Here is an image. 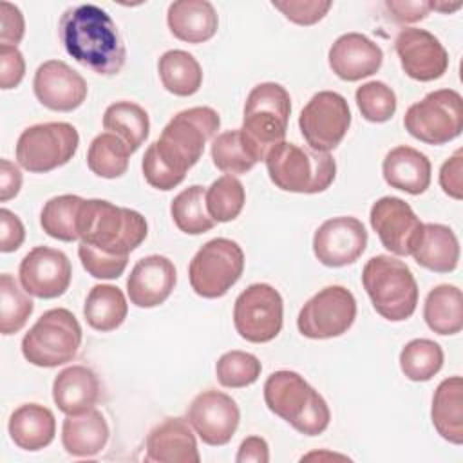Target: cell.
<instances>
[{"label":"cell","mask_w":463,"mask_h":463,"mask_svg":"<svg viewBox=\"0 0 463 463\" xmlns=\"http://www.w3.org/2000/svg\"><path fill=\"white\" fill-rule=\"evenodd\" d=\"M60 40L69 56L101 76L118 74L127 60V49L110 14L94 5L69 7L58 24Z\"/></svg>","instance_id":"obj_1"},{"label":"cell","mask_w":463,"mask_h":463,"mask_svg":"<svg viewBox=\"0 0 463 463\" xmlns=\"http://www.w3.org/2000/svg\"><path fill=\"white\" fill-rule=\"evenodd\" d=\"M148 233L145 217L130 208L116 206L105 199H85L78 213L81 242L109 253L128 255Z\"/></svg>","instance_id":"obj_2"},{"label":"cell","mask_w":463,"mask_h":463,"mask_svg":"<svg viewBox=\"0 0 463 463\" xmlns=\"http://www.w3.org/2000/svg\"><path fill=\"white\" fill-rule=\"evenodd\" d=\"M264 402L275 416L306 436L322 434L331 421L324 396L295 371L271 373L264 383Z\"/></svg>","instance_id":"obj_3"},{"label":"cell","mask_w":463,"mask_h":463,"mask_svg":"<svg viewBox=\"0 0 463 463\" xmlns=\"http://www.w3.org/2000/svg\"><path fill=\"white\" fill-rule=\"evenodd\" d=\"M221 118L212 107H192L177 112L152 143L157 157L179 177L201 159L204 145L217 134Z\"/></svg>","instance_id":"obj_4"},{"label":"cell","mask_w":463,"mask_h":463,"mask_svg":"<svg viewBox=\"0 0 463 463\" xmlns=\"http://www.w3.org/2000/svg\"><path fill=\"white\" fill-rule=\"evenodd\" d=\"M271 183L293 194H318L327 190L336 175V163L329 152H318L297 143L280 141L266 154Z\"/></svg>","instance_id":"obj_5"},{"label":"cell","mask_w":463,"mask_h":463,"mask_svg":"<svg viewBox=\"0 0 463 463\" xmlns=\"http://www.w3.org/2000/svg\"><path fill=\"white\" fill-rule=\"evenodd\" d=\"M362 284L378 315L391 322L407 320L418 306V284L403 260L391 255L371 257L362 271Z\"/></svg>","instance_id":"obj_6"},{"label":"cell","mask_w":463,"mask_h":463,"mask_svg":"<svg viewBox=\"0 0 463 463\" xmlns=\"http://www.w3.org/2000/svg\"><path fill=\"white\" fill-rule=\"evenodd\" d=\"M291 114L289 92L275 81L255 85L244 103L242 134L255 150L259 161L266 159L269 148L284 141Z\"/></svg>","instance_id":"obj_7"},{"label":"cell","mask_w":463,"mask_h":463,"mask_svg":"<svg viewBox=\"0 0 463 463\" xmlns=\"http://www.w3.org/2000/svg\"><path fill=\"white\" fill-rule=\"evenodd\" d=\"M81 326L65 307L45 311L22 338L24 358L38 367H58L71 362L81 345Z\"/></svg>","instance_id":"obj_8"},{"label":"cell","mask_w":463,"mask_h":463,"mask_svg":"<svg viewBox=\"0 0 463 463\" xmlns=\"http://www.w3.org/2000/svg\"><path fill=\"white\" fill-rule=\"evenodd\" d=\"M405 130L427 145H445L463 130V98L454 89L429 92L403 116Z\"/></svg>","instance_id":"obj_9"},{"label":"cell","mask_w":463,"mask_h":463,"mask_svg":"<svg viewBox=\"0 0 463 463\" xmlns=\"http://www.w3.org/2000/svg\"><path fill=\"white\" fill-rule=\"evenodd\" d=\"M244 271L242 248L226 237L203 244L188 266L192 289L203 298H219L241 279Z\"/></svg>","instance_id":"obj_10"},{"label":"cell","mask_w":463,"mask_h":463,"mask_svg":"<svg viewBox=\"0 0 463 463\" xmlns=\"http://www.w3.org/2000/svg\"><path fill=\"white\" fill-rule=\"evenodd\" d=\"M80 145V134L71 123L52 121L27 127L16 141V161L33 174L51 172L67 165Z\"/></svg>","instance_id":"obj_11"},{"label":"cell","mask_w":463,"mask_h":463,"mask_svg":"<svg viewBox=\"0 0 463 463\" xmlns=\"http://www.w3.org/2000/svg\"><path fill=\"white\" fill-rule=\"evenodd\" d=\"M280 293L264 282L248 286L235 300L233 324L241 338L251 344L271 342L282 329Z\"/></svg>","instance_id":"obj_12"},{"label":"cell","mask_w":463,"mask_h":463,"mask_svg":"<svg viewBox=\"0 0 463 463\" xmlns=\"http://www.w3.org/2000/svg\"><path fill=\"white\" fill-rule=\"evenodd\" d=\"M356 300L344 286H327L315 293L297 317L298 331L313 340L335 338L353 326Z\"/></svg>","instance_id":"obj_13"},{"label":"cell","mask_w":463,"mask_h":463,"mask_svg":"<svg viewBox=\"0 0 463 463\" xmlns=\"http://www.w3.org/2000/svg\"><path fill=\"white\" fill-rule=\"evenodd\" d=\"M298 127L309 148L318 152L335 150L351 127V110L345 98L333 90L317 92L302 109Z\"/></svg>","instance_id":"obj_14"},{"label":"cell","mask_w":463,"mask_h":463,"mask_svg":"<svg viewBox=\"0 0 463 463\" xmlns=\"http://www.w3.org/2000/svg\"><path fill=\"white\" fill-rule=\"evenodd\" d=\"M369 221L382 246L400 257H407L414 251L423 232V222L411 204L392 195L380 197L371 206Z\"/></svg>","instance_id":"obj_15"},{"label":"cell","mask_w":463,"mask_h":463,"mask_svg":"<svg viewBox=\"0 0 463 463\" xmlns=\"http://www.w3.org/2000/svg\"><path fill=\"white\" fill-rule=\"evenodd\" d=\"M186 420L203 443L221 447L233 438L241 421V411L232 396L208 389L192 400Z\"/></svg>","instance_id":"obj_16"},{"label":"cell","mask_w":463,"mask_h":463,"mask_svg":"<svg viewBox=\"0 0 463 463\" xmlns=\"http://www.w3.org/2000/svg\"><path fill=\"white\" fill-rule=\"evenodd\" d=\"M18 277L22 288L38 298L61 297L72 279V266L67 255L49 246L33 248L20 262Z\"/></svg>","instance_id":"obj_17"},{"label":"cell","mask_w":463,"mask_h":463,"mask_svg":"<svg viewBox=\"0 0 463 463\" xmlns=\"http://www.w3.org/2000/svg\"><path fill=\"white\" fill-rule=\"evenodd\" d=\"M367 246V232L362 221L340 215L324 221L313 235V253L324 266L342 268L360 259Z\"/></svg>","instance_id":"obj_18"},{"label":"cell","mask_w":463,"mask_h":463,"mask_svg":"<svg viewBox=\"0 0 463 463\" xmlns=\"http://www.w3.org/2000/svg\"><path fill=\"white\" fill-rule=\"evenodd\" d=\"M403 72L416 81H434L449 69V52L429 31L405 27L394 40Z\"/></svg>","instance_id":"obj_19"},{"label":"cell","mask_w":463,"mask_h":463,"mask_svg":"<svg viewBox=\"0 0 463 463\" xmlns=\"http://www.w3.org/2000/svg\"><path fill=\"white\" fill-rule=\"evenodd\" d=\"M33 89L38 101L56 112H71L87 98L85 78L61 60L43 61L34 72Z\"/></svg>","instance_id":"obj_20"},{"label":"cell","mask_w":463,"mask_h":463,"mask_svg":"<svg viewBox=\"0 0 463 463\" xmlns=\"http://www.w3.org/2000/svg\"><path fill=\"white\" fill-rule=\"evenodd\" d=\"M177 271L165 255H148L139 259L127 279V293L137 307H156L174 291Z\"/></svg>","instance_id":"obj_21"},{"label":"cell","mask_w":463,"mask_h":463,"mask_svg":"<svg viewBox=\"0 0 463 463\" xmlns=\"http://www.w3.org/2000/svg\"><path fill=\"white\" fill-rule=\"evenodd\" d=\"M327 61L331 71L344 81H358L378 72L383 52L378 43L362 33H345L329 47Z\"/></svg>","instance_id":"obj_22"},{"label":"cell","mask_w":463,"mask_h":463,"mask_svg":"<svg viewBox=\"0 0 463 463\" xmlns=\"http://www.w3.org/2000/svg\"><path fill=\"white\" fill-rule=\"evenodd\" d=\"M195 434L184 418H165L146 436V461L199 463Z\"/></svg>","instance_id":"obj_23"},{"label":"cell","mask_w":463,"mask_h":463,"mask_svg":"<svg viewBox=\"0 0 463 463\" xmlns=\"http://www.w3.org/2000/svg\"><path fill=\"white\" fill-rule=\"evenodd\" d=\"M99 394V380L96 373L85 365H71L60 371L52 382V400L67 416L94 409Z\"/></svg>","instance_id":"obj_24"},{"label":"cell","mask_w":463,"mask_h":463,"mask_svg":"<svg viewBox=\"0 0 463 463\" xmlns=\"http://www.w3.org/2000/svg\"><path fill=\"white\" fill-rule=\"evenodd\" d=\"M429 157L407 145L394 146L387 152L382 163V174L391 188L407 192L411 195L423 194L430 184Z\"/></svg>","instance_id":"obj_25"},{"label":"cell","mask_w":463,"mask_h":463,"mask_svg":"<svg viewBox=\"0 0 463 463\" xmlns=\"http://www.w3.org/2000/svg\"><path fill=\"white\" fill-rule=\"evenodd\" d=\"M166 24L177 40L203 43L215 36L219 16L206 0H177L168 5Z\"/></svg>","instance_id":"obj_26"},{"label":"cell","mask_w":463,"mask_h":463,"mask_svg":"<svg viewBox=\"0 0 463 463\" xmlns=\"http://www.w3.org/2000/svg\"><path fill=\"white\" fill-rule=\"evenodd\" d=\"M109 434L110 430L105 416L99 411L90 409L63 420L61 445L71 456L90 458L105 449Z\"/></svg>","instance_id":"obj_27"},{"label":"cell","mask_w":463,"mask_h":463,"mask_svg":"<svg viewBox=\"0 0 463 463\" xmlns=\"http://www.w3.org/2000/svg\"><path fill=\"white\" fill-rule=\"evenodd\" d=\"M7 429L18 449L34 452L54 439L56 420L51 409L40 403H24L13 411Z\"/></svg>","instance_id":"obj_28"},{"label":"cell","mask_w":463,"mask_h":463,"mask_svg":"<svg viewBox=\"0 0 463 463\" xmlns=\"http://www.w3.org/2000/svg\"><path fill=\"white\" fill-rule=\"evenodd\" d=\"M411 255L425 269L436 273H450L458 268L459 242L449 226L427 222L423 224L420 242Z\"/></svg>","instance_id":"obj_29"},{"label":"cell","mask_w":463,"mask_h":463,"mask_svg":"<svg viewBox=\"0 0 463 463\" xmlns=\"http://www.w3.org/2000/svg\"><path fill=\"white\" fill-rule=\"evenodd\" d=\"M432 425L449 443H463V380L461 376L445 378L434 391Z\"/></svg>","instance_id":"obj_30"},{"label":"cell","mask_w":463,"mask_h":463,"mask_svg":"<svg viewBox=\"0 0 463 463\" xmlns=\"http://www.w3.org/2000/svg\"><path fill=\"white\" fill-rule=\"evenodd\" d=\"M423 318L430 331L438 335H456L463 329V297L452 284L432 288L423 304Z\"/></svg>","instance_id":"obj_31"},{"label":"cell","mask_w":463,"mask_h":463,"mask_svg":"<svg viewBox=\"0 0 463 463\" xmlns=\"http://www.w3.org/2000/svg\"><path fill=\"white\" fill-rule=\"evenodd\" d=\"M128 313V304L123 291L112 284L94 286L83 304V317L87 324L101 333L118 329Z\"/></svg>","instance_id":"obj_32"},{"label":"cell","mask_w":463,"mask_h":463,"mask_svg":"<svg viewBox=\"0 0 463 463\" xmlns=\"http://www.w3.org/2000/svg\"><path fill=\"white\" fill-rule=\"evenodd\" d=\"M157 72L163 87L175 96H192L203 85V69L194 54L172 49L161 54L157 61Z\"/></svg>","instance_id":"obj_33"},{"label":"cell","mask_w":463,"mask_h":463,"mask_svg":"<svg viewBox=\"0 0 463 463\" xmlns=\"http://www.w3.org/2000/svg\"><path fill=\"white\" fill-rule=\"evenodd\" d=\"M103 128L121 137L134 154L148 137L150 119L141 105L134 101H116L105 109Z\"/></svg>","instance_id":"obj_34"},{"label":"cell","mask_w":463,"mask_h":463,"mask_svg":"<svg viewBox=\"0 0 463 463\" xmlns=\"http://www.w3.org/2000/svg\"><path fill=\"white\" fill-rule=\"evenodd\" d=\"M213 165L226 175H239L250 172L259 157L241 128L221 132L212 141Z\"/></svg>","instance_id":"obj_35"},{"label":"cell","mask_w":463,"mask_h":463,"mask_svg":"<svg viewBox=\"0 0 463 463\" xmlns=\"http://www.w3.org/2000/svg\"><path fill=\"white\" fill-rule=\"evenodd\" d=\"M128 145L112 132L98 134L87 150V166L92 174L105 179L121 177L128 168Z\"/></svg>","instance_id":"obj_36"},{"label":"cell","mask_w":463,"mask_h":463,"mask_svg":"<svg viewBox=\"0 0 463 463\" xmlns=\"http://www.w3.org/2000/svg\"><path fill=\"white\" fill-rule=\"evenodd\" d=\"M170 215L175 226L188 235H201L215 226L206 210V190L201 184H192L179 192L170 204Z\"/></svg>","instance_id":"obj_37"},{"label":"cell","mask_w":463,"mask_h":463,"mask_svg":"<svg viewBox=\"0 0 463 463\" xmlns=\"http://www.w3.org/2000/svg\"><path fill=\"white\" fill-rule=\"evenodd\" d=\"M85 199L80 195H58L49 199L40 213V224L43 232L58 241L72 242L78 235V213Z\"/></svg>","instance_id":"obj_38"},{"label":"cell","mask_w":463,"mask_h":463,"mask_svg":"<svg viewBox=\"0 0 463 463\" xmlns=\"http://www.w3.org/2000/svg\"><path fill=\"white\" fill-rule=\"evenodd\" d=\"M443 349L429 338H414L400 353V369L412 382H427L439 373Z\"/></svg>","instance_id":"obj_39"},{"label":"cell","mask_w":463,"mask_h":463,"mask_svg":"<svg viewBox=\"0 0 463 463\" xmlns=\"http://www.w3.org/2000/svg\"><path fill=\"white\" fill-rule=\"evenodd\" d=\"M34 304L11 273L0 275V333H18L29 320Z\"/></svg>","instance_id":"obj_40"},{"label":"cell","mask_w":463,"mask_h":463,"mask_svg":"<svg viewBox=\"0 0 463 463\" xmlns=\"http://www.w3.org/2000/svg\"><path fill=\"white\" fill-rule=\"evenodd\" d=\"M246 192L235 175L215 179L206 190V210L215 222H230L244 208Z\"/></svg>","instance_id":"obj_41"},{"label":"cell","mask_w":463,"mask_h":463,"mask_svg":"<svg viewBox=\"0 0 463 463\" xmlns=\"http://www.w3.org/2000/svg\"><path fill=\"white\" fill-rule=\"evenodd\" d=\"M260 371V360L246 351H228L215 364L217 382L228 389H241L255 383Z\"/></svg>","instance_id":"obj_42"},{"label":"cell","mask_w":463,"mask_h":463,"mask_svg":"<svg viewBox=\"0 0 463 463\" xmlns=\"http://www.w3.org/2000/svg\"><path fill=\"white\" fill-rule=\"evenodd\" d=\"M360 114L371 123H385L396 112V94L383 81H367L354 92Z\"/></svg>","instance_id":"obj_43"},{"label":"cell","mask_w":463,"mask_h":463,"mask_svg":"<svg viewBox=\"0 0 463 463\" xmlns=\"http://www.w3.org/2000/svg\"><path fill=\"white\" fill-rule=\"evenodd\" d=\"M78 255L85 271L94 279H118L128 264V255H109L85 242H80Z\"/></svg>","instance_id":"obj_44"},{"label":"cell","mask_w":463,"mask_h":463,"mask_svg":"<svg viewBox=\"0 0 463 463\" xmlns=\"http://www.w3.org/2000/svg\"><path fill=\"white\" fill-rule=\"evenodd\" d=\"M271 5L297 25H313L327 14L333 4L320 0H273Z\"/></svg>","instance_id":"obj_45"},{"label":"cell","mask_w":463,"mask_h":463,"mask_svg":"<svg viewBox=\"0 0 463 463\" xmlns=\"http://www.w3.org/2000/svg\"><path fill=\"white\" fill-rule=\"evenodd\" d=\"M25 74L24 54L14 45H0V87L4 90L20 85Z\"/></svg>","instance_id":"obj_46"},{"label":"cell","mask_w":463,"mask_h":463,"mask_svg":"<svg viewBox=\"0 0 463 463\" xmlns=\"http://www.w3.org/2000/svg\"><path fill=\"white\" fill-rule=\"evenodd\" d=\"M439 186L441 190L459 201L463 197V150H456L439 168Z\"/></svg>","instance_id":"obj_47"},{"label":"cell","mask_w":463,"mask_h":463,"mask_svg":"<svg viewBox=\"0 0 463 463\" xmlns=\"http://www.w3.org/2000/svg\"><path fill=\"white\" fill-rule=\"evenodd\" d=\"M0 42L2 45H14L20 43L25 33V22L22 11L11 4V2H2L0 4Z\"/></svg>","instance_id":"obj_48"},{"label":"cell","mask_w":463,"mask_h":463,"mask_svg":"<svg viewBox=\"0 0 463 463\" xmlns=\"http://www.w3.org/2000/svg\"><path fill=\"white\" fill-rule=\"evenodd\" d=\"M0 250L4 253L16 251L24 239H25V228L16 213H13L7 208L0 210Z\"/></svg>","instance_id":"obj_49"},{"label":"cell","mask_w":463,"mask_h":463,"mask_svg":"<svg viewBox=\"0 0 463 463\" xmlns=\"http://www.w3.org/2000/svg\"><path fill=\"white\" fill-rule=\"evenodd\" d=\"M385 7L391 13L392 20L398 24H414L423 20L430 13V2H423V0L421 2L420 0H412V2L387 0Z\"/></svg>","instance_id":"obj_50"},{"label":"cell","mask_w":463,"mask_h":463,"mask_svg":"<svg viewBox=\"0 0 463 463\" xmlns=\"http://www.w3.org/2000/svg\"><path fill=\"white\" fill-rule=\"evenodd\" d=\"M22 188V174L9 159H0V201L5 203L18 195Z\"/></svg>","instance_id":"obj_51"},{"label":"cell","mask_w":463,"mask_h":463,"mask_svg":"<svg viewBox=\"0 0 463 463\" xmlns=\"http://www.w3.org/2000/svg\"><path fill=\"white\" fill-rule=\"evenodd\" d=\"M237 463L244 461H255V463H268L269 461V449L264 438L260 436H250L242 439L239 452L235 456Z\"/></svg>","instance_id":"obj_52"},{"label":"cell","mask_w":463,"mask_h":463,"mask_svg":"<svg viewBox=\"0 0 463 463\" xmlns=\"http://www.w3.org/2000/svg\"><path fill=\"white\" fill-rule=\"evenodd\" d=\"M459 7H461V4L449 5V4H434V2H430V11L434 9V11H441V13H450V11H456Z\"/></svg>","instance_id":"obj_53"}]
</instances>
